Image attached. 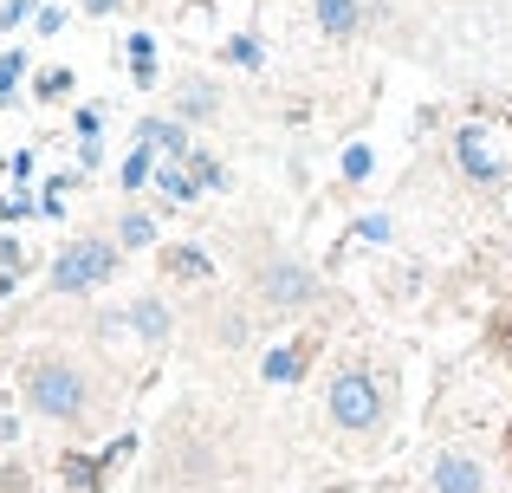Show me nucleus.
Returning <instances> with one entry per match:
<instances>
[{"label": "nucleus", "instance_id": "f257e3e1", "mask_svg": "<svg viewBox=\"0 0 512 493\" xmlns=\"http://www.w3.org/2000/svg\"><path fill=\"white\" fill-rule=\"evenodd\" d=\"M20 396H26V409H33V416H46V422H85L91 377L72 364V357L39 351V357H26V370H20Z\"/></svg>", "mask_w": 512, "mask_h": 493}, {"label": "nucleus", "instance_id": "f03ea898", "mask_svg": "<svg viewBox=\"0 0 512 493\" xmlns=\"http://www.w3.org/2000/svg\"><path fill=\"white\" fill-rule=\"evenodd\" d=\"M117 241H98V234H78V241H65L59 247V260L46 266V286L59 292V299H78V292H91V286H104V279L117 273Z\"/></svg>", "mask_w": 512, "mask_h": 493}, {"label": "nucleus", "instance_id": "7ed1b4c3", "mask_svg": "<svg viewBox=\"0 0 512 493\" xmlns=\"http://www.w3.org/2000/svg\"><path fill=\"white\" fill-rule=\"evenodd\" d=\"M325 409H331V422H338L344 435H370L376 422H383V383L370 377V370H338L331 377V390H325Z\"/></svg>", "mask_w": 512, "mask_h": 493}, {"label": "nucleus", "instance_id": "20e7f679", "mask_svg": "<svg viewBox=\"0 0 512 493\" xmlns=\"http://www.w3.org/2000/svg\"><path fill=\"white\" fill-rule=\"evenodd\" d=\"M253 292H260L273 312H299V305L318 299V273L305 260H292V253H273V260L253 273Z\"/></svg>", "mask_w": 512, "mask_h": 493}, {"label": "nucleus", "instance_id": "39448f33", "mask_svg": "<svg viewBox=\"0 0 512 493\" xmlns=\"http://www.w3.org/2000/svg\"><path fill=\"white\" fill-rule=\"evenodd\" d=\"M454 163H461V176L480 182V189H493V182L512 176V156L500 150V137H493L487 124H461L454 130Z\"/></svg>", "mask_w": 512, "mask_h": 493}, {"label": "nucleus", "instance_id": "423d86ee", "mask_svg": "<svg viewBox=\"0 0 512 493\" xmlns=\"http://www.w3.org/2000/svg\"><path fill=\"white\" fill-rule=\"evenodd\" d=\"M480 487H487V474H480V461L467 448H441L435 455V493H480Z\"/></svg>", "mask_w": 512, "mask_h": 493}, {"label": "nucleus", "instance_id": "0eeeda50", "mask_svg": "<svg viewBox=\"0 0 512 493\" xmlns=\"http://www.w3.org/2000/svg\"><path fill=\"white\" fill-rule=\"evenodd\" d=\"M137 137H143V143H156V150H163L169 163H188V156H195V137H188L182 117H143Z\"/></svg>", "mask_w": 512, "mask_h": 493}, {"label": "nucleus", "instance_id": "6e6552de", "mask_svg": "<svg viewBox=\"0 0 512 493\" xmlns=\"http://www.w3.org/2000/svg\"><path fill=\"white\" fill-rule=\"evenodd\" d=\"M130 331H137V344H169V325H175V318H169V305L163 299H156V292H143V299H130Z\"/></svg>", "mask_w": 512, "mask_h": 493}, {"label": "nucleus", "instance_id": "1a4fd4ad", "mask_svg": "<svg viewBox=\"0 0 512 493\" xmlns=\"http://www.w3.org/2000/svg\"><path fill=\"white\" fill-rule=\"evenodd\" d=\"M312 20L325 39H350L363 33V0H312Z\"/></svg>", "mask_w": 512, "mask_h": 493}, {"label": "nucleus", "instance_id": "9d476101", "mask_svg": "<svg viewBox=\"0 0 512 493\" xmlns=\"http://www.w3.org/2000/svg\"><path fill=\"white\" fill-rule=\"evenodd\" d=\"M150 182H156V195H163L169 208H188V202L201 195V189H195V176H188V163H156V176H150Z\"/></svg>", "mask_w": 512, "mask_h": 493}, {"label": "nucleus", "instance_id": "9b49d317", "mask_svg": "<svg viewBox=\"0 0 512 493\" xmlns=\"http://www.w3.org/2000/svg\"><path fill=\"white\" fill-rule=\"evenodd\" d=\"M175 111H182V124H201V117H214V111H221V91H214V85H201V78H188V85L175 91Z\"/></svg>", "mask_w": 512, "mask_h": 493}, {"label": "nucleus", "instance_id": "f8f14e48", "mask_svg": "<svg viewBox=\"0 0 512 493\" xmlns=\"http://www.w3.org/2000/svg\"><path fill=\"white\" fill-rule=\"evenodd\" d=\"M163 273L169 279H208L214 266H208V253H201V247H163Z\"/></svg>", "mask_w": 512, "mask_h": 493}, {"label": "nucleus", "instance_id": "ddd939ff", "mask_svg": "<svg viewBox=\"0 0 512 493\" xmlns=\"http://www.w3.org/2000/svg\"><path fill=\"white\" fill-rule=\"evenodd\" d=\"M59 474L72 481V493H104V461H91V455H65Z\"/></svg>", "mask_w": 512, "mask_h": 493}, {"label": "nucleus", "instance_id": "4468645a", "mask_svg": "<svg viewBox=\"0 0 512 493\" xmlns=\"http://www.w3.org/2000/svg\"><path fill=\"white\" fill-rule=\"evenodd\" d=\"M72 91H78L72 65H46V72L33 78V98H39V104H65V98H72Z\"/></svg>", "mask_w": 512, "mask_h": 493}, {"label": "nucleus", "instance_id": "2eb2a0df", "mask_svg": "<svg viewBox=\"0 0 512 493\" xmlns=\"http://www.w3.org/2000/svg\"><path fill=\"white\" fill-rule=\"evenodd\" d=\"M163 234H156V221L143 215V208H130L124 221H117V247H156Z\"/></svg>", "mask_w": 512, "mask_h": 493}, {"label": "nucleus", "instance_id": "dca6fc26", "mask_svg": "<svg viewBox=\"0 0 512 493\" xmlns=\"http://www.w3.org/2000/svg\"><path fill=\"white\" fill-rule=\"evenodd\" d=\"M150 176H156V143L137 137V150L124 156V189H150Z\"/></svg>", "mask_w": 512, "mask_h": 493}, {"label": "nucleus", "instance_id": "f3484780", "mask_svg": "<svg viewBox=\"0 0 512 493\" xmlns=\"http://www.w3.org/2000/svg\"><path fill=\"white\" fill-rule=\"evenodd\" d=\"M130 72H137V85H156V39L150 33H130Z\"/></svg>", "mask_w": 512, "mask_h": 493}, {"label": "nucleus", "instance_id": "a211bd4d", "mask_svg": "<svg viewBox=\"0 0 512 493\" xmlns=\"http://www.w3.org/2000/svg\"><path fill=\"white\" fill-rule=\"evenodd\" d=\"M188 176H195V189H208V195H214V189H227V169L214 163L208 150H195V156H188Z\"/></svg>", "mask_w": 512, "mask_h": 493}, {"label": "nucleus", "instance_id": "6ab92c4d", "mask_svg": "<svg viewBox=\"0 0 512 493\" xmlns=\"http://www.w3.org/2000/svg\"><path fill=\"white\" fill-rule=\"evenodd\" d=\"M20 72H26L20 52H0V111H7V104L20 98Z\"/></svg>", "mask_w": 512, "mask_h": 493}, {"label": "nucleus", "instance_id": "aec40b11", "mask_svg": "<svg viewBox=\"0 0 512 493\" xmlns=\"http://www.w3.org/2000/svg\"><path fill=\"white\" fill-rule=\"evenodd\" d=\"M376 169V156H370V143H350L344 150V182H363Z\"/></svg>", "mask_w": 512, "mask_h": 493}, {"label": "nucleus", "instance_id": "412c9836", "mask_svg": "<svg viewBox=\"0 0 512 493\" xmlns=\"http://www.w3.org/2000/svg\"><path fill=\"white\" fill-rule=\"evenodd\" d=\"M299 364H305V351H273V357H266V377L292 383V377H299Z\"/></svg>", "mask_w": 512, "mask_h": 493}, {"label": "nucleus", "instance_id": "4be33fe9", "mask_svg": "<svg viewBox=\"0 0 512 493\" xmlns=\"http://www.w3.org/2000/svg\"><path fill=\"white\" fill-rule=\"evenodd\" d=\"M227 59H234V65H260V39H253V33L227 39Z\"/></svg>", "mask_w": 512, "mask_h": 493}, {"label": "nucleus", "instance_id": "5701e85b", "mask_svg": "<svg viewBox=\"0 0 512 493\" xmlns=\"http://www.w3.org/2000/svg\"><path fill=\"white\" fill-rule=\"evenodd\" d=\"M396 234V221L389 215H370V221H357V241H389Z\"/></svg>", "mask_w": 512, "mask_h": 493}, {"label": "nucleus", "instance_id": "b1692460", "mask_svg": "<svg viewBox=\"0 0 512 493\" xmlns=\"http://www.w3.org/2000/svg\"><path fill=\"white\" fill-rule=\"evenodd\" d=\"M33 0H0V26H20V20H33Z\"/></svg>", "mask_w": 512, "mask_h": 493}, {"label": "nucleus", "instance_id": "393cba45", "mask_svg": "<svg viewBox=\"0 0 512 493\" xmlns=\"http://www.w3.org/2000/svg\"><path fill=\"white\" fill-rule=\"evenodd\" d=\"M72 124H78V137H98L104 111H98V104H78V117H72Z\"/></svg>", "mask_w": 512, "mask_h": 493}, {"label": "nucleus", "instance_id": "a878e982", "mask_svg": "<svg viewBox=\"0 0 512 493\" xmlns=\"http://www.w3.org/2000/svg\"><path fill=\"white\" fill-rule=\"evenodd\" d=\"M33 26H39V33H65V7H39Z\"/></svg>", "mask_w": 512, "mask_h": 493}, {"label": "nucleus", "instance_id": "bb28decb", "mask_svg": "<svg viewBox=\"0 0 512 493\" xmlns=\"http://www.w3.org/2000/svg\"><path fill=\"white\" fill-rule=\"evenodd\" d=\"M78 163L98 169V163H104V137H78Z\"/></svg>", "mask_w": 512, "mask_h": 493}, {"label": "nucleus", "instance_id": "cd10ccee", "mask_svg": "<svg viewBox=\"0 0 512 493\" xmlns=\"http://www.w3.org/2000/svg\"><path fill=\"white\" fill-rule=\"evenodd\" d=\"M78 7H85V13H91V20H111V13H124V7H130V0H78Z\"/></svg>", "mask_w": 512, "mask_h": 493}, {"label": "nucleus", "instance_id": "c85d7f7f", "mask_svg": "<svg viewBox=\"0 0 512 493\" xmlns=\"http://www.w3.org/2000/svg\"><path fill=\"white\" fill-rule=\"evenodd\" d=\"M0 266H7V273H20V241H0Z\"/></svg>", "mask_w": 512, "mask_h": 493}]
</instances>
